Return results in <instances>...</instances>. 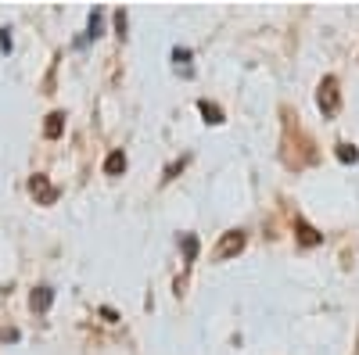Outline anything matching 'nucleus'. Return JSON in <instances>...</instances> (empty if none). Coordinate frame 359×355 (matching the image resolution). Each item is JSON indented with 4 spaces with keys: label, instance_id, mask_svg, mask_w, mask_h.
<instances>
[{
    "label": "nucleus",
    "instance_id": "obj_10",
    "mask_svg": "<svg viewBox=\"0 0 359 355\" xmlns=\"http://www.w3.org/2000/svg\"><path fill=\"white\" fill-rule=\"evenodd\" d=\"M57 133H62V115H50V123H47V137H57Z\"/></svg>",
    "mask_w": 359,
    "mask_h": 355
},
{
    "label": "nucleus",
    "instance_id": "obj_12",
    "mask_svg": "<svg viewBox=\"0 0 359 355\" xmlns=\"http://www.w3.org/2000/svg\"><path fill=\"white\" fill-rule=\"evenodd\" d=\"M184 251H187V258L198 255V241H194V237H184Z\"/></svg>",
    "mask_w": 359,
    "mask_h": 355
},
{
    "label": "nucleus",
    "instance_id": "obj_4",
    "mask_svg": "<svg viewBox=\"0 0 359 355\" xmlns=\"http://www.w3.org/2000/svg\"><path fill=\"white\" fill-rule=\"evenodd\" d=\"M29 187H33V194H40V201H47V204L57 197V190L47 183V176H33V183H29Z\"/></svg>",
    "mask_w": 359,
    "mask_h": 355
},
{
    "label": "nucleus",
    "instance_id": "obj_11",
    "mask_svg": "<svg viewBox=\"0 0 359 355\" xmlns=\"http://www.w3.org/2000/svg\"><path fill=\"white\" fill-rule=\"evenodd\" d=\"M101 11H94V15H90V36H101Z\"/></svg>",
    "mask_w": 359,
    "mask_h": 355
},
{
    "label": "nucleus",
    "instance_id": "obj_8",
    "mask_svg": "<svg viewBox=\"0 0 359 355\" xmlns=\"http://www.w3.org/2000/svg\"><path fill=\"white\" fill-rule=\"evenodd\" d=\"M198 108H201V115L208 118V123H223V111H219L216 104H208V101H201Z\"/></svg>",
    "mask_w": 359,
    "mask_h": 355
},
{
    "label": "nucleus",
    "instance_id": "obj_6",
    "mask_svg": "<svg viewBox=\"0 0 359 355\" xmlns=\"http://www.w3.org/2000/svg\"><path fill=\"white\" fill-rule=\"evenodd\" d=\"M126 169V158H123V151H115V155H108V162H104V172L108 176H115V172H123Z\"/></svg>",
    "mask_w": 359,
    "mask_h": 355
},
{
    "label": "nucleus",
    "instance_id": "obj_3",
    "mask_svg": "<svg viewBox=\"0 0 359 355\" xmlns=\"http://www.w3.org/2000/svg\"><path fill=\"white\" fill-rule=\"evenodd\" d=\"M172 62H176V72H184L187 79L194 76V69H191V47H172Z\"/></svg>",
    "mask_w": 359,
    "mask_h": 355
},
{
    "label": "nucleus",
    "instance_id": "obj_7",
    "mask_svg": "<svg viewBox=\"0 0 359 355\" xmlns=\"http://www.w3.org/2000/svg\"><path fill=\"white\" fill-rule=\"evenodd\" d=\"M298 233H302V244H320V233L309 223H302V219H298Z\"/></svg>",
    "mask_w": 359,
    "mask_h": 355
},
{
    "label": "nucleus",
    "instance_id": "obj_1",
    "mask_svg": "<svg viewBox=\"0 0 359 355\" xmlns=\"http://www.w3.org/2000/svg\"><path fill=\"white\" fill-rule=\"evenodd\" d=\"M316 104H320V111H323L327 118L338 115V108H341V90H338V79H334V76H323L320 90H316Z\"/></svg>",
    "mask_w": 359,
    "mask_h": 355
},
{
    "label": "nucleus",
    "instance_id": "obj_5",
    "mask_svg": "<svg viewBox=\"0 0 359 355\" xmlns=\"http://www.w3.org/2000/svg\"><path fill=\"white\" fill-rule=\"evenodd\" d=\"M50 302H54V291H50V287H36V294H33V309L47 312V309H50Z\"/></svg>",
    "mask_w": 359,
    "mask_h": 355
},
{
    "label": "nucleus",
    "instance_id": "obj_2",
    "mask_svg": "<svg viewBox=\"0 0 359 355\" xmlns=\"http://www.w3.org/2000/svg\"><path fill=\"white\" fill-rule=\"evenodd\" d=\"M241 248H245V230H226V233H223V241L216 244V262L233 258Z\"/></svg>",
    "mask_w": 359,
    "mask_h": 355
},
{
    "label": "nucleus",
    "instance_id": "obj_9",
    "mask_svg": "<svg viewBox=\"0 0 359 355\" xmlns=\"http://www.w3.org/2000/svg\"><path fill=\"white\" fill-rule=\"evenodd\" d=\"M338 158H341V162H355V158H359V151H355L352 144H338Z\"/></svg>",
    "mask_w": 359,
    "mask_h": 355
},
{
    "label": "nucleus",
    "instance_id": "obj_13",
    "mask_svg": "<svg viewBox=\"0 0 359 355\" xmlns=\"http://www.w3.org/2000/svg\"><path fill=\"white\" fill-rule=\"evenodd\" d=\"M0 50H11V29H0Z\"/></svg>",
    "mask_w": 359,
    "mask_h": 355
}]
</instances>
